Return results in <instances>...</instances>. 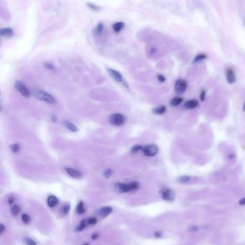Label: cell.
Returning <instances> with one entry per match:
<instances>
[{"instance_id": "1", "label": "cell", "mask_w": 245, "mask_h": 245, "mask_svg": "<svg viewBox=\"0 0 245 245\" xmlns=\"http://www.w3.org/2000/svg\"><path fill=\"white\" fill-rule=\"evenodd\" d=\"M116 188H117V191L121 193H127L130 191L137 190L139 188V184L136 182H133V183H118L117 184Z\"/></svg>"}, {"instance_id": "2", "label": "cell", "mask_w": 245, "mask_h": 245, "mask_svg": "<svg viewBox=\"0 0 245 245\" xmlns=\"http://www.w3.org/2000/svg\"><path fill=\"white\" fill-rule=\"evenodd\" d=\"M35 96L40 100L47 102L48 104H54L55 102V98L53 96L50 94L47 93V92L44 91L42 90H38L35 92Z\"/></svg>"}, {"instance_id": "3", "label": "cell", "mask_w": 245, "mask_h": 245, "mask_svg": "<svg viewBox=\"0 0 245 245\" xmlns=\"http://www.w3.org/2000/svg\"><path fill=\"white\" fill-rule=\"evenodd\" d=\"M110 122L117 126H121L125 121V117L121 114H114L110 117Z\"/></svg>"}, {"instance_id": "4", "label": "cell", "mask_w": 245, "mask_h": 245, "mask_svg": "<svg viewBox=\"0 0 245 245\" xmlns=\"http://www.w3.org/2000/svg\"><path fill=\"white\" fill-rule=\"evenodd\" d=\"M142 149L144 155L148 157L155 156L158 152V147H157V145H155V144H154L146 145Z\"/></svg>"}, {"instance_id": "5", "label": "cell", "mask_w": 245, "mask_h": 245, "mask_svg": "<svg viewBox=\"0 0 245 245\" xmlns=\"http://www.w3.org/2000/svg\"><path fill=\"white\" fill-rule=\"evenodd\" d=\"M187 88V82L184 79H178L175 84V91L178 94H181Z\"/></svg>"}, {"instance_id": "6", "label": "cell", "mask_w": 245, "mask_h": 245, "mask_svg": "<svg viewBox=\"0 0 245 245\" xmlns=\"http://www.w3.org/2000/svg\"><path fill=\"white\" fill-rule=\"evenodd\" d=\"M15 88L17 89V90L21 94L22 96L25 97H28L30 96V91L27 89V88L26 87L25 85L24 84L21 82V81H17L15 82Z\"/></svg>"}, {"instance_id": "7", "label": "cell", "mask_w": 245, "mask_h": 245, "mask_svg": "<svg viewBox=\"0 0 245 245\" xmlns=\"http://www.w3.org/2000/svg\"><path fill=\"white\" fill-rule=\"evenodd\" d=\"M226 81H227V82L229 83V84H235L236 82V80H237L235 71H234L233 70H232V69H228V70H226Z\"/></svg>"}, {"instance_id": "8", "label": "cell", "mask_w": 245, "mask_h": 245, "mask_svg": "<svg viewBox=\"0 0 245 245\" xmlns=\"http://www.w3.org/2000/svg\"><path fill=\"white\" fill-rule=\"evenodd\" d=\"M162 196H163V199L165 200V201H171L174 199L175 193L170 189H166V190H164L162 193Z\"/></svg>"}, {"instance_id": "9", "label": "cell", "mask_w": 245, "mask_h": 245, "mask_svg": "<svg viewBox=\"0 0 245 245\" xmlns=\"http://www.w3.org/2000/svg\"><path fill=\"white\" fill-rule=\"evenodd\" d=\"M108 72H109V73L110 74L111 76H112L115 81H118V82H121V81H123L122 75H121V73H120L119 72H118L117 70H115L112 68H109L108 69Z\"/></svg>"}, {"instance_id": "10", "label": "cell", "mask_w": 245, "mask_h": 245, "mask_svg": "<svg viewBox=\"0 0 245 245\" xmlns=\"http://www.w3.org/2000/svg\"><path fill=\"white\" fill-rule=\"evenodd\" d=\"M66 171L67 173L70 175V177L74 178H81V173L78 170H75V169L70 168H66Z\"/></svg>"}, {"instance_id": "11", "label": "cell", "mask_w": 245, "mask_h": 245, "mask_svg": "<svg viewBox=\"0 0 245 245\" xmlns=\"http://www.w3.org/2000/svg\"><path fill=\"white\" fill-rule=\"evenodd\" d=\"M198 105V101L195 99H191L186 101L184 104V107L187 109H194Z\"/></svg>"}, {"instance_id": "12", "label": "cell", "mask_w": 245, "mask_h": 245, "mask_svg": "<svg viewBox=\"0 0 245 245\" xmlns=\"http://www.w3.org/2000/svg\"><path fill=\"white\" fill-rule=\"evenodd\" d=\"M47 205H48L50 207H54V206L58 204V199L55 195H50V196H49L48 198H47Z\"/></svg>"}, {"instance_id": "13", "label": "cell", "mask_w": 245, "mask_h": 245, "mask_svg": "<svg viewBox=\"0 0 245 245\" xmlns=\"http://www.w3.org/2000/svg\"><path fill=\"white\" fill-rule=\"evenodd\" d=\"M112 208L110 206H105L104 208H101L99 211V214L102 216H107L109 214L112 213Z\"/></svg>"}, {"instance_id": "14", "label": "cell", "mask_w": 245, "mask_h": 245, "mask_svg": "<svg viewBox=\"0 0 245 245\" xmlns=\"http://www.w3.org/2000/svg\"><path fill=\"white\" fill-rule=\"evenodd\" d=\"M0 33H1V36L10 37L12 36V34H13V30H12V29L10 28V27H6V28L1 29Z\"/></svg>"}, {"instance_id": "15", "label": "cell", "mask_w": 245, "mask_h": 245, "mask_svg": "<svg viewBox=\"0 0 245 245\" xmlns=\"http://www.w3.org/2000/svg\"><path fill=\"white\" fill-rule=\"evenodd\" d=\"M183 98H181V97H174L170 101V104L172 106H174V107H176V106L180 105V104L183 102Z\"/></svg>"}, {"instance_id": "16", "label": "cell", "mask_w": 245, "mask_h": 245, "mask_svg": "<svg viewBox=\"0 0 245 245\" xmlns=\"http://www.w3.org/2000/svg\"><path fill=\"white\" fill-rule=\"evenodd\" d=\"M64 125H65V127L67 128V129H68L69 130L72 131V132H75L78 131L77 127H75L74 124H72L71 122H70V121H64Z\"/></svg>"}, {"instance_id": "17", "label": "cell", "mask_w": 245, "mask_h": 245, "mask_svg": "<svg viewBox=\"0 0 245 245\" xmlns=\"http://www.w3.org/2000/svg\"><path fill=\"white\" fill-rule=\"evenodd\" d=\"M124 27V24L122 22H119L115 23L113 26V29L116 32H119L121 31L123 29V27Z\"/></svg>"}, {"instance_id": "18", "label": "cell", "mask_w": 245, "mask_h": 245, "mask_svg": "<svg viewBox=\"0 0 245 245\" xmlns=\"http://www.w3.org/2000/svg\"><path fill=\"white\" fill-rule=\"evenodd\" d=\"M166 111V107L165 106H160V107L155 108L153 109V112L155 114H163Z\"/></svg>"}, {"instance_id": "19", "label": "cell", "mask_w": 245, "mask_h": 245, "mask_svg": "<svg viewBox=\"0 0 245 245\" xmlns=\"http://www.w3.org/2000/svg\"><path fill=\"white\" fill-rule=\"evenodd\" d=\"M11 212L14 216H17L20 212V207L18 205H14L11 209Z\"/></svg>"}, {"instance_id": "20", "label": "cell", "mask_w": 245, "mask_h": 245, "mask_svg": "<svg viewBox=\"0 0 245 245\" xmlns=\"http://www.w3.org/2000/svg\"><path fill=\"white\" fill-rule=\"evenodd\" d=\"M85 208H84V204L83 201H81L79 203H78V206H77V211H78V214H82L85 212Z\"/></svg>"}, {"instance_id": "21", "label": "cell", "mask_w": 245, "mask_h": 245, "mask_svg": "<svg viewBox=\"0 0 245 245\" xmlns=\"http://www.w3.org/2000/svg\"><path fill=\"white\" fill-rule=\"evenodd\" d=\"M103 29H104V25H103L102 23H99V24L96 26V29H95V34H96V35H100V34L102 32Z\"/></svg>"}, {"instance_id": "22", "label": "cell", "mask_w": 245, "mask_h": 245, "mask_svg": "<svg viewBox=\"0 0 245 245\" xmlns=\"http://www.w3.org/2000/svg\"><path fill=\"white\" fill-rule=\"evenodd\" d=\"M86 220L84 219V220H82V221H81V224H79V226H78V227L76 228V230L79 231V232H80V231L84 230V229L86 228Z\"/></svg>"}, {"instance_id": "23", "label": "cell", "mask_w": 245, "mask_h": 245, "mask_svg": "<svg viewBox=\"0 0 245 245\" xmlns=\"http://www.w3.org/2000/svg\"><path fill=\"white\" fill-rule=\"evenodd\" d=\"M206 58V55H204V54H199V55H197L195 58V59L193 60V63H197L199 62V61H202V60L205 59Z\"/></svg>"}, {"instance_id": "24", "label": "cell", "mask_w": 245, "mask_h": 245, "mask_svg": "<svg viewBox=\"0 0 245 245\" xmlns=\"http://www.w3.org/2000/svg\"><path fill=\"white\" fill-rule=\"evenodd\" d=\"M22 221L24 224H28L30 221V218L27 214H23V215L22 216Z\"/></svg>"}, {"instance_id": "25", "label": "cell", "mask_w": 245, "mask_h": 245, "mask_svg": "<svg viewBox=\"0 0 245 245\" xmlns=\"http://www.w3.org/2000/svg\"><path fill=\"white\" fill-rule=\"evenodd\" d=\"M10 149L13 152H17L20 149V145L18 144H13L10 145Z\"/></svg>"}, {"instance_id": "26", "label": "cell", "mask_w": 245, "mask_h": 245, "mask_svg": "<svg viewBox=\"0 0 245 245\" xmlns=\"http://www.w3.org/2000/svg\"><path fill=\"white\" fill-rule=\"evenodd\" d=\"M24 242L27 245H37L36 242L30 238H24Z\"/></svg>"}, {"instance_id": "27", "label": "cell", "mask_w": 245, "mask_h": 245, "mask_svg": "<svg viewBox=\"0 0 245 245\" xmlns=\"http://www.w3.org/2000/svg\"><path fill=\"white\" fill-rule=\"evenodd\" d=\"M112 175V170H111V169H107V170H106L104 171V176L105 177V178H109L111 177V175Z\"/></svg>"}, {"instance_id": "28", "label": "cell", "mask_w": 245, "mask_h": 245, "mask_svg": "<svg viewBox=\"0 0 245 245\" xmlns=\"http://www.w3.org/2000/svg\"><path fill=\"white\" fill-rule=\"evenodd\" d=\"M190 180V177L189 176H182L178 179L179 182H182V183H186Z\"/></svg>"}, {"instance_id": "29", "label": "cell", "mask_w": 245, "mask_h": 245, "mask_svg": "<svg viewBox=\"0 0 245 245\" xmlns=\"http://www.w3.org/2000/svg\"><path fill=\"white\" fill-rule=\"evenodd\" d=\"M143 149V148H142V146H141V145L134 146V147L132 148V152H137L138 151L140 150V149Z\"/></svg>"}, {"instance_id": "30", "label": "cell", "mask_w": 245, "mask_h": 245, "mask_svg": "<svg viewBox=\"0 0 245 245\" xmlns=\"http://www.w3.org/2000/svg\"><path fill=\"white\" fill-rule=\"evenodd\" d=\"M97 222V219L95 217H91V218H90L89 219V223L90 224H96Z\"/></svg>"}, {"instance_id": "31", "label": "cell", "mask_w": 245, "mask_h": 245, "mask_svg": "<svg viewBox=\"0 0 245 245\" xmlns=\"http://www.w3.org/2000/svg\"><path fill=\"white\" fill-rule=\"evenodd\" d=\"M88 5H89V7H91L92 10H98V9H99V7H98V6L95 5V4H90V3H89V4H88Z\"/></svg>"}, {"instance_id": "32", "label": "cell", "mask_w": 245, "mask_h": 245, "mask_svg": "<svg viewBox=\"0 0 245 245\" xmlns=\"http://www.w3.org/2000/svg\"><path fill=\"white\" fill-rule=\"evenodd\" d=\"M158 80H159L160 82H164V81H165V77L162 75H158Z\"/></svg>"}, {"instance_id": "33", "label": "cell", "mask_w": 245, "mask_h": 245, "mask_svg": "<svg viewBox=\"0 0 245 245\" xmlns=\"http://www.w3.org/2000/svg\"><path fill=\"white\" fill-rule=\"evenodd\" d=\"M205 95H206V91H202V92H201V99L202 101H204Z\"/></svg>"}, {"instance_id": "34", "label": "cell", "mask_w": 245, "mask_h": 245, "mask_svg": "<svg viewBox=\"0 0 245 245\" xmlns=\"http://www.w3.org/2000/svg\"><path fill=\"white\" fill-rule=\"evenodd\" d=\"M69 209H70V206H65L64 207V214H67L68 211H69Z\"/></svg>"}, {"instance_id": "35", "label": "cell", "mask_w": 245, "mask_h": 245, "mask_svg": "<svg viewBox=\"0 0 245 245\" xmlns=\"http://www.w3.org/2000/svg\"><path fill=\"white\" fill-rule=\"evenodd\" d=\"M239 205H241V206H244V205H245V198H242V199L240 200L239 201Z\"/></svg>"}, {"instance_id": "36", "label": "cell", "mask_w": 245, "mask_h": 245, "mask_svg": "<svg viewBox=\"0 0 245 245\" xmlns=\"http://www.w3.org/2000/svg\"><path fill=\"white\" fill-rule=\"evenodd\" d=\"M1 232H0V233L1 234H2L3 233V232H4V226L3 224H1Z\"/></svg>"}, {"instance_id": "37", "label": "cell", "mask_w": 245, "mask_h": 245, "mask_svg": "<svg viewBox=\"0 0 245 245\" xmlns=\"http://www.w3.org/2000/svg\"><path fill=\"white\" fill-rule=\"evenodd\" d=\"M13 201H14V198H10V199H9L8 202H9V203H10V204H11V203H13Z\"/></svg>"}, {"instance_id": "38", "label": "cell", "mask_w": 245, "mask_h": 245, "mask_svg": "<svg viewBox=\"0 0 245 245\" xmlns=\"http://www.w3.org/2000/svg\"><path fill=\"white\" fill-rule=\"evenodd\" d=\"M97 237H98V234H95V235H94L93 236H92L91 238L94 239H96Z\"/></svg>"}, {"instance_id": "39", "label": "cell", "mask_w": 245, "mask_h": 245, "mask_svg": "<svg viewBox=\"0 0 245 245\" xmlns=\"http://www.w3.org/2000/svg\"><path fill=\"white\" fill-rule=\"evenodd\" d=\"M155 236H156L157 237H160V236H161V233H160V232H156V233H155Z\"/></svg>"}, {"instance_id": "40", "label": "cell", "mask_w": 245, "mask_h": 245, "mask_svg": "<svg viewBox=\"0 0 245 245\" xmlns=\"http://www.w3.org/2000/svg\"><path fill=\"white\" fill-rule=\"evenodd\" d=\"M242 110L244 111V112H245V101H244V105H243V108H242Z\"/></svg>"}, {"instance_id": "41", "label": "cell", "mask_w": 245, "mask_h": 245, "mask_svg": "<svg viewBox=\"0 0 245 245\" xmlns=\"http://www.w3.org/2000/svg\"><path fill=\"white\" fill-rule=\"evenodd\" d=\"M83 245H89V244H83Z\"/></svg>"}]
</instances>
